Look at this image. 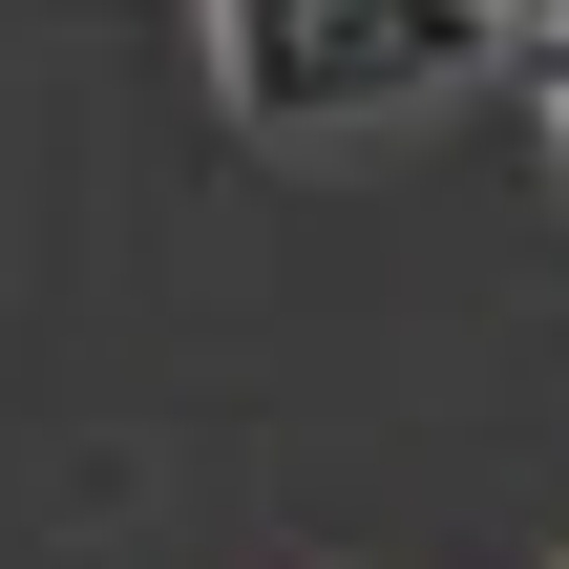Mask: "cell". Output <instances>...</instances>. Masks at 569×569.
Instances as JSON below:
<instances>
[]
</instances>
